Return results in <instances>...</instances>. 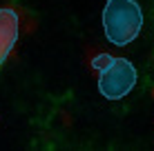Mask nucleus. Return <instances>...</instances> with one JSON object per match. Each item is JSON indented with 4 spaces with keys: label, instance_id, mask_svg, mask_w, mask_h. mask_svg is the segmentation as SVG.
Here are the masks:
<instances>
[{
    "label": "nucleus",
    "instance_id": "f257e3e1",
    "mask_svg": "<svg viewBox=\"0 0 154 151\" xmlns=\"http://www.w3.org/2000/svg\"><path fill=\"white\" fill-rule=\"evenodd\" d=\"M143 13L136 0H107L103 9L105 38L116 47H125L141 33Z\"/></svg>",
    "mask_w": 154,
    "mask_h": 151
},
{
    "label": "nucleus",
    "instance_id": "f03ea898",
    "mask_svg": "<svg viewBox=\"0 0 154 151\" xmlns=\"http://www.w3.org/2000/svg\"><path fill=\"white\" fill-rule=\"evenodd\" d=\"M92 65L98 71V91L107 100H121L136 87L139 74L130 60L100 54L92 60Z\"/></svg>",
    "mask_w": 154,
    "mask_h": 151
},
{
    "label": "nucleus",
    "instance_id": "7ed1b4c3",
    "mask_svg": "<svg viewBox=\"0 0 154 151\" xmlns=\"http://www.w3.org/2000/svg\"><path fill=\"white\" fill-rule=\"evenodd\" d=\"M18 13L11 7L0 9V65L9 58L16 40H18Z\"/></svg>",
    "mask_w": 154,
    "mask_h": 151
}]
</instances>
